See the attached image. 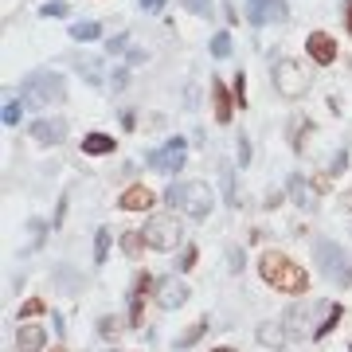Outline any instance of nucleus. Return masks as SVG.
<instances>
[{
	"label": "nucleus",
	"instance_id": "nucleus-1",
	"mask_svg": "<svg viewBox=\"0 0 352 352\" xmlns=\"http://www.w3.org/2000/svg\"><path fill=\"white\" fill-rule=\"evenodd\" d=\"M258 278H263L270 289H278V294H294V298H302L305 289H309L305 266H298L289 254H282V251H263L258 254Z\"/></svg>",
	"mask_w": 352,
	"mask_h": 352
},
{
	"label": "nucleus",
	"instance_id": "nucleus-2",
	"mask_svg": "<svg viewBox=\"0 0 352 352\" xmlns=\"http://www.w3.org/2000/svg\"><path fill=\"white\" fill-rule=\"evenodd\" d=\"M63 98H67V78L59 75V71H32V75L24 78V102L28 106L43 110V106H59Z\"/></svg>",
	"mask_w": 352,
	"mask_h": 352
},
{
	"label": "nucleus",
	"instance_id": "nucleus-3",
	"mask_svg": "<svg viewBox=\"0 0 352 352\" xmlns=\"http://www.w3.org/2000/svg\"><path fill=\"white\" fill-rule=\"evenodd\" d=\"M317 266L329 274V282H337V286H352V254L344 251V247H337V243L321 239L314 251Z\"/></svg>",
	"mask_w": 352,
	"mask_h": 352
},
{
	"label": "nucleus",
	"instance_id": "nucleus-4",
	"mask_svg": "<svg viewBox=\"0 0 352 352\" xmlns=\"http://www.w3.org/2000/svg\"><path fill=\"white\" fill-rule=\"evenodd\" d=\"M141 235H145V243H149V251L168 254L176 243H180V223H176L173 215H153L149 223L141 227Z\"/></svg>",
	"mask_w": 352,
	"mask_h": 352
},
{
	"label": "nucleus",
	"instance_id": "nucleus-5",
	"mask_svg": "<svg viewBox=\"0 0 352 352\" xmlns=\"http://www.w3.org/2000/svg\"><path fill=\"white\" fill-rule=\"evenodd\" d=\"M149 168H157V173H164V176H176L184 164H188V141L184 138H173V141H164L161 149H153L149 153Z\"/></svg>",
	"mask_w": 352,
	"mask_h": 352
},
{
	"label": "nucleus",
	"instance_id": "nucleus-6",
	"mask_svg": "<svg viewBox=\"0 0 352 352\" xmlns=\"http://www.w3.org/2000/svg\"><path fill=\"white\" fill-rule=\"evenodd\" d=\"M212 208H215L212 184H204V180H192V184H184V204H180V212L188 215V219L204 223V219L212 215Z\"/></svg>",
	"mask_w": 352,
	"mask_h": 352
},
{
	"label": "nucleus",
	"instance_id": "nucleus-7",
	"mask_svg": "<svg viewBox=\"0 0 352 352\" xmlns=\"http://www.w3.org/2000/svg\"><path fill=\"white\" fill-rule=\"evenodd\" d=\"M274 87H278L282 98H298V94H305V87H309V75L298 67V59H278L274 63Z\"/></svg>",
	"mask_w": 352,
	"mask_h": 352
},
{
	"label": "nucleus",
	"instance_id": "nucleus-8",
	"mask_svg": "<svg viewBox=\"0 0 352 352\" xmlns=\"http://www.w3.org/2000/svg\"><path fill=\"white\" fill-rule=\"evenodd\" d=\"M289 16V4L286 0H247V20L254 28H266V24H282Z\"/></svg>",
	"mask_w": 352,
	"mask_h": 352
},
{
	"label": "nucleus",
	"instance_id": "nucleus-9",
	"mask_svg": "<svg viewBox=\"0 0 352 352\" xmlns=\"http://www.w3.org/2000/svg\"><path fill=\"white\" fill-rule=\"evenodd\" d=\"M28 129H32V138H36L39 145H63L67 133H71V126H67L63 118H36Z\"/></svg>",
	"mask_w": 352,
	"mask_h": 352
},
{
	"label": "nucleus",
	"instance_id": "nucleus-10",
	"mask_svg": "<svg viewBox=\"0 0 352 352\" xmlns=\"http://www.w3.org/2000/svg\"><path fill=\"white\" fill-rule=\"evenodd\" d=\"M192 298L188 282H180V278H164L161 286H157V305L161 309H180V305Z\"/></svg>",
	"mask_w": 352,
	"mask_h": 352
},
{
	"label": "nucleus",
	"instance_id": "nucleus-11",
	"mask_svg": "<svg viewBox=\"0 0 352 352\" xmlns=\"http://www.w3.org/2000/svg\"><path fill=\"white\" fill-rule=\"evenodd\" d=\"M305 55H309L314 63L329 67L333 59H337V39L329 36V32H309V39H305Z\"/></svg>",
	"mask_w": 352,
	"mask_h": 352
},
{
	"label": "nucleus",
	"instance_id": "nucleus-12",
	"mask_svg": "<svg viewBox=\"0 0 352 352\" xmlns=\"http://www.w3.org/2000/svg\"><path fill=\"white\" fill-rule=\"evenodd\" d=\"M254 340L263 344V349H270V352H282L289 344V329H286V321H263V325L254 329Z\"/></svg>",
	"mask_w": 352,
	"mask_h": 352
},
{
	"label": "nucleus",
	"instance_id": "nucleus-13",
	"mask_svg": "<svg viewBox=\"0 0 352 352\" xmlns=\"http://www.w3.org/2000/svg\"><path fill=\"white\" fill-rule=\"evenodd\" d=\"M153 204H157V196H153L145 184H129V188L118 196V208H122V212H149Z\"/></svg>",
	"mask_w": 352,
	"mask_h": 352
},
{
	"label": "nucleus",
	"instance_id": "nucleus-14",
	"mask_svg": "<svg viewBox=\"0 0 352 352\" xmlns=\"http://www.w3.org/2000/svg\"><path fill=\"white\" fill-rule=\"evenodd\" d=\"M286 196H289L294 204H298L302 212H314V204H317V200H314V196H317V192H314V184H309L305 176H298V173H294V176L286 180Z\"/></svg>",
	"mask_w": 352,
	"mask_h": 352
},
{
	"label": "nucleus",
	"instance_id": "nucleus-15",
	"mask_svg": "<svg viewBox=\"0 0 352 352\" xmlns=\"http://www.w3.org/2000/svg\"><path fill=\"white\" fill-rule=\"evenodd\" d=\"M47 344V329L43 325H20L16 329V352H43Z\"/></svg>",
	"mask_w": 352,
	"mask_h": 352
},
{
	"label": "nucleus",
	"instance_id": "nucleus-16",
	"mask_svg": "<svg viewBox=\"0 0 352 352\" xmlns=\"http://www.w3.org/2000/svg\"><path fill=\"white\" fill-rule=\"evenodd\" d=\"M212 102H215V122L227 126V122H231V94H227L223 78H212Z\"/></svg>",
	"mask_w": 352,
	"mask_h": 352
},
{
	"label": "nucleus",
	"instance_id": "nucleus-17",
	"mask_svg": "<svg viewBox=\"0 0 352 352\" xmlns=\"http://www.w3.org/2000/svg\"><path fill=\"white\" fill-rule=\"evenodd\" d=\"M113 149H118V141H113L110 133H87V138H82V153H87V157H110Z\"/></svg>",
	"mask_w": 352,
	"mask_h": 352
},
{
	"label": "nucleus",
	"instance_id": "nucleus-18",
	"mask_svg": "<svg viewBox=\"0 0 352 352\" xmlns=\"http://www.w3.org/2000/svg\"><path fill=\"white\" fill-rule=\"evenodd\" d=\"M208 329H212V321H208V317H200L196 325H188V329H184V333H180V337H176V349L184 352V349H192V344H200V340H204V333H208Z\"/></svg>",
	"mask_w": 352,
	"mask_h": 352
},
{
	"label": "nucleus",
	"instance_id": "nucleus-19",
	"mask_svg": "<svg viewBox=\"0 0 352 352\" xmlns=\"http://www.w3.org/2000/svg\"><path fill=\"white\" fill-rule=\"evenodd\" d=\"M78 75L87 78L90 87H102L106 82V71H102V59H94V55H87V59H78Z\"/></svg>",
	"mask_w": 352,
	"mask_h": 352
},
{
	"label": "nucleus",
	"instance_id": "nucleus-20",
	"mask_svg": "<svg viewBox=\"0 0 352 352\" xmlns=\"http://www.w3.org/2000/svg\"><path fill=\"white\" fill-rule=\"evenodd\" d=\"M98 36H102L98 20H78V24H71V39H78V43H94Z\"/></svg>",
	"mask_w": 352,
	"mask_h": 352
},
{
	"label": "nucleus",
	"instance_id": "nucleus-21",
	"mask_svg": "<svg viewBox=\"0 0 352 352\" xmlns=\"http://www.w3.org/2000/svg\"><path fill=\"white\" fill-rule=\"evenodd\" d=\"M0 122L8 129H16L20 122H24V102H16V98H4V110H0Z\"/></svg>",
	"mask_w": 352,
	"mask_h": 352
},
{
	"label": "nucleus",
	"instance_id": "nucleus-22",
	"mask_svg": "<svg viewBox=\"0 0 352 352\" xmlns=\"http://www.w3.org/2000/svg\"><path fill=\"white\" fill-rule=\"evenodd\" d=\"M340 317H344V305H337V302H333V309H329V317H325V321H321V329H317V333H314V340H325L329 333H333V329L340 325Z\"/></svg>",
	"mask_w": 352,
	"mask_h": 352
},
{
	"label": "nucleus",
	"instance_id": "nucleus-23",
	"mask_svg": "<svg viewBox=\"0 0 352 352\" xmlns=\"http://www.w3.org/2000/svg\"><path fill=\"white\" fill-rule=\"evenodd\" d=\"M106 258H110V227H98V231H94V263H106Z\"/></svg>",
	"mask_w": 352,
	"mask_h": 352
},
{
	"label": "nucleus",
	"instance_id": "nucleus-24",
	"mask_svg": "<svg viewBox=\"0 0 352 352\" xmlns=\"http://www.w3.org/2000/svg\"><path fill=\"white\" fill-rule=\"evenodd\" d=\"M141 247H149L141 231H126V235H122V254H129V258H138V254H141Z\"/></svg>",
	"mask_w": 352,
	"mask_h": 352
},
{
	"label": "nucleus",
	"instance_id": "nucleus-25",
	"mask_svg": "<svg viewBox=\"0 0 352 352\" xmlns=\"http://www.w3.org/2000/svg\"><path fill=\"white\" fill-rule=\"evenodd\" d=\"M126 325H129V321H122V317H102V321H98V337L102 340H113Z\"/></svg>",
	"mask_w": 352,
	"mask_h": 352
},
{
	"label": "nucleus",
	"instance_id": "nucleus-26",
	"mask_svg": "<svg viewBox=\"0 0 352 352\" xmlns=\"http://www.w3.org/2000/svg\"><path fill=\"white\" fill-rule=\"evenodd\" d=\"M39 16H43V20H63V16H71V4H67V0H47V4L39 8Z\"/></svg>",
	"mask_w": 352,
	"mask_h": 352
},
{
	"label": "nucleus",
	"instance_id": "nucleus-27",
	"mask_svg": "<svg viewBox=\"0 0 352 352\" xmlns=\"http://www.w3.org/2000/svg\"><path fill=\"white\" fill-rule=\"evenodd\" d=\"M141 317H145V298L129 294V329H141Z\"/></svg>",
	"mask_w": 352,
	"mask_h": 352
},
{
	"label": "nucleus",
	"instance_id": "nucleus-28",
	"mask_svg": "<svg viewBox=\"0 0 352 352\" xmlns=\"http://www.w3.org/2000/svg\"><path fill=\"white\" fill-rule=\"evenodd\" d=\"M212 55L215 59H227L231 55V32H215L212 36Z\"/></svg>",
	"mask_w": 352,
	"mask_h": 352
},
{
	"label": "nucleus",
	"instance_id": "nucleus-29",
	"mask_svg": "<svg viewBox=\"0 0 352 352\" xmlns=\"http://www.w3.org/2000/svg\"><path fill=\"white\" fill-rule=\"evenodd\" d=\"M164 204H168V208H180V204H184V184H168V188H164Z\"/></svg>",
	"mask_w": 352,
	"mask_h": 352
},
{
	"label": "nucleus",
	"instance_id": "nucleus-30",
	"mask_svg": "<svg viewBox=\"0 0 352 352\" xmlns=\"http://www.w3.org/2000/svg\"><path fill=\"white\" fill-rule=\"evenodd\" d=\"M223 204L235 208V173L231 168H223Z\"/></svg>",
	"mask_w": 352,
	"mask_h": 352
},
{
	"label": "nucleus",
	"instance_id": "nucleus-31",
	"mask_svg": "<svg viewBox=\"0 0 352 352\" xmlns=\"http://www.w3.org/2000/svg\"><path fill=\"white\" fill-rule=\"evenodd\" d=\"M43 309H47V305H43V298H28V302L20 305V317L28 321V317H39Z\"/></svg>",
	"mask_w": 352,
	"mask_h": 352
},
{
	"label": "nucleus",
	"instance_id": "nucleus-32",
	"mask_svg": "<svg viewBox=\"0 0 352 352\" xmlns=\"http://www.w3.org/2000/svg\"><path fill=\"white\" fill-rule=\"evenodd\" d=\"M235 106H239V110H247V75H235Z\"/></svg>",
	"mask_w": 352,
	"mask_h": 352
},
{
	"label": "nucleus",
	"instance_id": "nucleus-33",
	"mask_svg": "<svg viewBox=\"0 0 352 352\" xmlns=\"http://www.w3.org/2000/svg\"><path fill=\"white\" fill-rule=\"evenodd\" d=\"M235 161H239V168L251 164V138H247V133H239V157H235Z\"/></svg>",
	"mask_w": 352,
	"mask_h": 352
},
{
	"label": "nucleus",
	"instance_id": "nucleus-34",
	"mask_svg": "<svg viewBox=\"0 0 352 352\" xmlns=\"http://www.w3.org/2000/svg\"><path fill=\"white\" fill-rule=\"evenodd\" d=\"M184 8L192 16H212V0H184Z\"/></svg>",
	"mask_w": 352,
	"mask_h": 352
},
{
	"label": "nucleus",
	"instance_id": "nucleus-35",
	"mask_svg": "<svg viewBox=\"0 0 352 352\" xmlns=\"http://www.w3.org/2000/svg\"><path fill=\"white\" fill-rule=\"evenodd\" d=\"M149 286H153V274H145V270H141V274L133 278V294H141V298H145V294H149Z\"/></svg>",
	"mask_w": 352,
	"mask_h": 352
},
{
	"label": "nucleus",
	"instance_id": "nucleus-36",
	"mask_svg": "<svg viewBox=\"0 0 352 352\" xmlns=\"http://www.w3.org/2000/svg\"><path fill=\"white\" fill-rule=\"evenodd\" d=\"M344 168H349V149H340V153H337V161H333V168H329V176L344 173Z\"/></svg>",
	"mask_w": 352,
	"mask_h": 352
},
{
	"label": "nucleus",
	"instance_id": "nucleus-37",
	"mask_svg": "<svg viewBox=\"0 0 352 352\" xmlns=\"http://www.w3.org/2000/svg\"><path fill=\"white\" fill-rule=\"evenodd\" d=\"M126 59H129L126 67H141V63H145V59H149V55H145V51H141V47H129V55H126Z\"/></svg>",
	"mask_w": 352,
	"mask_h": 352
},
{
	"label": "nucleus",
	"instance_id": "nucleus-38",
	"mask_svg": "<svg viewBox=\"0 0 352 352\" xmlns=\"http://www.w3.org/2000/svg\"><path fill=\"white\" fill-rule=\"evenodd\" d=\"M329 180H333L329 173H317L314 180H309V184H314V192H329Z\"/></svg>",
	"mask_w": 352,
	"mask_h": 352
},
{
	"label": "nucleus",
	"instance_id": "nucleus-39",
	"mask_svg": "<svg viewBox=\"0 0 352 352\" xmlns=\"http://www.w3.org/2000/svg\"><path fill=\"white\" fill-rule=\"evenodd\" d=\"M126 43H129V36H126V32H118V36L110 39V55H113V51H126Z\"/></svg>",
	"mask_w": 352,
	"mask_h": 352
},
{
	"label": "nucleus",
	"instance_id": "nucleus-40",
	"mask_svg": "<svg viewBox=\"0 0 352 352\" xmlns=\"http://www.w3.org/2000/svg\"><path fill=\"white\" fill-rule=\"evenodd\" d=\"M227 266L239 274V270H243V251H231V254H227Z\"/></svg>",
	"mask_w": 352,
	"mask_h": 352
},
{
	"label": "nucleus",
	"instance_id": "nucleus-41",
	"mask_svg": "<svg viewBox=\"0 0 352 352\" xmlns=\"http://www.w3.org/2000/svg\"><path fill=\"white\" fill-rule=\"evenodd\" d=\"M192 266H196V247H188L184 258H180V270H192Z\"/></svg>",
	"mask_w": 352,
	"mask_h": 352
},
{
	"label": "nucleus",
	"instance_id": "nucleus-42",
	"mask_svg": "<svg viewBox=\"0 0 352 352\" xmlns=\"http://www.w3.org/2000/svg\"><path fill=\"white\" fill-rule=\"evenodd\" d=\"M141 8H145V12H161L164 8V0H138Z\"/></svg>",
	"mask_w": 352,
	"mask_h": 352
},
{
	"label": "nucleus",
	"instance_id": "nucleus-43",
	"mask_svg": "<svg viewBox=\"0 0 352 352\" xmlns=\"http://www.w3.org/2000/svg\"><path fill=\"white\" fill-rule=\"evenodd\" d=\"M63 215H67V196H63V200H59V208H55V219H51V223L59 227V223H63Z\"/></svg>",
	"mask_w": 352,
	"mask_h": 352
},
{
	"label": "nucleus",
	"instance_id": "nucleus-44",
	"mask_svg": "<svg viewBox=\"0 0 352 352\" xmlns=\"http://www.w3.org/2000/svg\"><path fill=\"white\" fill-rule=\"evenodd\" d=\"M344 28H349V39H352V0H344Z\"/></svg>",
	"mask_w": 352,
	"mask_h": 352
},
{
	"label": "nucleus",
	"instance_id": "nucleus-45",
	"mask_svg": "<svg viewBox=\"0 0 352 352\" xmlns=\"http://www.w3.org/2000/svg\"><path fill=\"white\" fill-rule=\"evenodd\" d=\"M126 78H129V75H126V71H118V75H113V78H110V87H113V90H122V87H126Z\"/></svg>",
	"mask_w": 352,
	"mask_h": 352
},
{
	"label": "nucleus",
	"instance_id": "nucleus-46",
	"mask_svg": "<svg viewBox=\"0 0 352 352\" xmlns=\"http://www.w3.org/2000/svg\"><path fill=\"white\" fill-rule=\"evenodd\" d=\"M133 122H138V113H133V110H126V113H122V126H126V129H138Z\"/></svg>",
	"mask_w": 352,
	"mask_h": 352
},
{
	"label": "nucleus",
	"instance_id": "nucleus-47",
	"mask_svg": "<svg viewBox=\"0 0 352 352\" xmlns=\"http://www.w3.org/2000/svg\"><path fill=\"white\" fill-rule=\"evenodd\" d=\"M340 208H344V212L352 215V192H344V196H340Z\"/></svg>",
	"mask_w": 352,
	"mask_h": 352
},
{
	"label": "nucleus",
	"instance_id": "nucleus-48",
	"mask_svg": "<svg viewBox=\"0 0 352 352\" xmlns=\"http://www.w3.org/2000/svg\"><path fill=\"white\" fill-rule=\"evenodd\" d=\"M212 352H235V349H227V344H219V349H212Z\"/></svg>",
	"mask_w": 352,
	"mask_h": 352
},
{
	"label": "nucleus",
	"instance_id": "nucleus-49",
	"mask_svg": "<svg viewBox=\"0 0 352 352\" xmlns=\"http://www.w3.org/2000/svg\"><path fill=\"white\" fill-rule=\"evenodd\" d=\"M51 352H67V349H63V344H55V349H51Z\"/></svg>",
	"mask_w": 352,
	"mask_h": 352
},
{
	"label": "nucleus",
	"instance_id": "nucleus-50",
	"mask_svg": "<svg viewBox=\"0 0 352 352\" xmlns=\"http://www.w3.org/2000/svg\"><path fill=\"white\" fill-rule=\"evenodd\" d=\"M349 352H352V344H349Z\"/></svg>",
	"mask_w": 352,
	"mask_h": 352
}]
</instances>
